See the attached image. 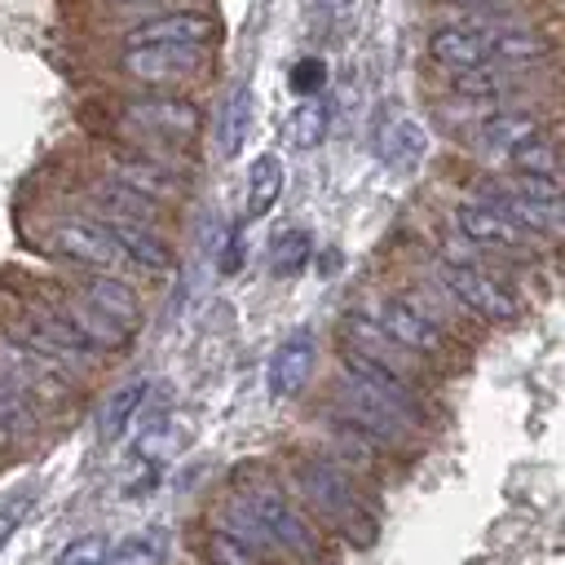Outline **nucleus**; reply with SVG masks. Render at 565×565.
I'll return each instance as SVG.
<instances>
[{
	"mask_svg": "<svg viewBox=\"0 0 565 565\" xmlns=\"http://www.w3.org/2000/svg\"><path fill=\"white\" fill-rule=\"evenodd\" d=\"M287 477H291L296 499L313 512L318 525H327L331 534H340L353 547H371L375 543L380 512L371 508V499L353 481V468H344L331 455H296Z\"/></svg>",
	"mask_w": 565,
	"mask_h": 565,
	"instance_id": "f257e3e1",
	"label": "nucleus"
},
{
	"mask_svg": "<svg viewBox=\"0 0 565 565\" xmlns=\"http://www.w3.org/2000/svg\"><path fill=\"white\" fill-rule=\"evenodd\" d=\"M230 494H238L247 503V512L274 534V543L282 547L287 561H296V565H322L327 561L322 530H318L313 512L296 499V490H287L269 472H243Z\"/></svg>",
	"mask_w": 565,
	"mask_h": 565,
	"instance_id": "f03ea898",
	"label": "nucleus"
},
{
	"mask_svg": "<svg viewBox=\"0 0 565 565\" xmlns=\"http://www.w3.org/2000/svg\"><path fill=\"white\" fill-rule=\"evenodd\" d=\"M119 124L137 137V146H190L203 128V110L177 93H146L119 106Z\"/></svg>",
	"mask_w": 565,
	"mask_h": 565,
	"instance_id": "7ed1b4c3",
	"label": "nucleus"
},
{
	"mask_svg": "<svg viewBox=\"0 0 565 565\" xmlns=\"http://www.w3.org/2000/svg\"><path fill=\"white\" fill-rule=\"evenodd\" d=\"M437 287L463 309V313H472V318H481V322H512L516 313H521V300H516V291L508 287V282H499L490 269H481V265H472V260H441L437 265Z\"/></svg>",
	"mask_w": 565,
	"mask_h": 565,
	"instance_id": "20e7f679",
	"label": "nucleus"
},
{
	"mask_svg": "<svg viewBox=\"0 0 565 565\" xmlns=\"http://www.w3.org/2000/svg\"><path fill=\"white\" fill-rule=\"evenodd\" d=\"M371 318H375L406 353H415V358L441 362V358L455 353L446 322H441L419 296H380V300L371 305Z\"/></svg>",
	"mask_w": 565,
	"mask_h": 565,
	"instance_id": "39448f33",
	"label": "nucleus"
},
{
	"mask_svg": "<svg viewBox=\"0 0 565 565\" xmlns=\"http://www.w3.org/2000/svg\"><path fill=\"white\" fill-rule=\"evenodd\" d=\"M44 247H49L57 260L79 265V269L119 274L124 265H132V260L124 256V247L115 243V234H110L97 216H57V221H49Z\"/></svg>",
	"mask_w": 565,
	"mask_h": 565,
	"instance_id": "423d86ee",
	"label": "nucleus"
},
{
	"mask_svg": "<svg viewBox=\"0 0 565 565\" xmlns=\"http://www.w3.org/2000/svg\"><path fill=\"white\" fill-rule=\"evenodd\" d=\"M207 62V44H141V49H119V75L141 84V88H177L190 75H199Z\"/></svg>",
	"mask_w": 565,
	"mask_h": 565,
	"instance_id": "0eeeda50",
	"label": "nucleus"
},
{
	"mask_svg": "<svg viewBox=\"0 0 565 565\" xmlns=\"http://www.w3.org/2000/svg\"><path fill=\"white\" fill-rule=\"evenodd\" d=\"M0 371H4L22 393H31V397L44 402V406H57V402L71 393V384L79 380V375H71L66 366H57L53 358H44L40 349L22 344V340L9 335V331H0Z\"/></svg>",
	"mask_w": 565,
	"mask_h": 565,
	"instance_id": "6e6552de",
	"label": "nucleus"
},
{
	"mask_svg": "<svg viewBox=\"0 0 565 565\" xmlns=\"http://www.w3.org/2000/svg\"><path fill=\"white\" fill-rule=\"evenodd\" d=\"M106 172L124 185H132L137 194L154 199V203H177L185 194V177L177 168L172 154H154V150H128V154H110Z\"/></svg>",
	"mask_w": 565,
	"mask_h": 565,
	"instance_id": "1a4fd4ad",
	"label": "nucleus"
},
{
	"mask_svg": "<svg viewBox=\"0 0 565 565\" xmlns=\"http://www.w3.org/2000/svg\"><path fill=\"white\" fill-rule=\"evenodd\" d=\"M455 230L477 243V247H490V252H530L534 247V234H525L516 221H508L499 207H490L486 199H463L455 203Z\"/></svg>",
	"mask_w": 565,
	"mask_h": 565,
	"instance_id": "9d476101",
	"label": "nucleus"
},
{
	"mask_svg": "<svg viewBox=\"0 0 565 565\" xmlns=\"http://www.w3.org/2000/svg\"><path fill=\"white\" fill-rule=\"evenodd\" d=\"M313 362H318V340L313 331H291L278 340V349L269 353V366H265V384H269V397H296L309 375H313Z\"/></svg>",
	"mask_w": 565,
	"mask_h": 565,
	"instance_id": "9b49d317",
	"label": "nucleus"
},
{
	"mask_svg": "<svg viewBox=\"0 0 565 565\" xmlns=\"http://www.w3.org/2000/svg\"><path fill=\"white\" fill-rule=\"evenodd\" d=\"M216 35V22L207 13H190V9H177V13H154L137 26L124 31V49H141V44H212Z\"/></svg>",
	"mask_w": 565,
	"mask_h": 565,
	"instance_id": "f8f14e48",
	"label": "nucleus"
},
{
	"mask_svg": "<svg viewBox=\"0 0 565 565\" xmlns=\"http://www.w3.org/2000/svg\"><path fill=\"white\" fill-rule=\"evenodd\" d=\"M428 57L437 66H446L450 75L459 71H477V66H494V53H490V40L481 26L472 22H450V26H437L428 35Z\"/></svg>",
	"mask_w": 565,
	"mask_h": 565,
	"instance_id": "ddd939ff",
	"label": "nucleus"
},
{
	"mask_svg": "<svg viewBox=\"0 0 565 565\" xmlns=\"http://www.w3.org/2000/svg\"><path fill=\"white\" fill-rule=\"evenodd\" d=\"M97 221L115 234V243L124 247V256H128L137 269H146V274H163V269H172V247H168V238H163L154 225H146V221H128V216H102V212H97Z\"/></svg>",
	"mask_w": 565,
	"mask_h": 565,
	"instance_id": "4468645a",
	"label": "nucleus"
},
{
	"mask_svg": "<svg viewBox=\"0 0 565 565\" xmlns=\"http://www.w3.org/2000/svg\"><path fill=\"white\" fill-rule=\"evenodd\" d=\"M79 296L84 300H93L102 313H110L115 322H124L128 331H137L141 327V318H146V309H141V296L132 291V282L128 278H119V274H106V269H88V278L79 282Z\"/></svg>",
	"mask_w": 565,
	"mask_h": 565,
	"instance_id": "2eb2a0df",
	"label": "nucleus"
},
{
	"mask_svg": "<svg viewBox=\"0 0 565 565\" xmlns=\"http://www.w3.org/2000/svg\"><path fill=\"white\" fill-rule=\"evenodd\" d=\"M534 132H539V119H534V115L494 110L490 119H481V124L472 128V150L486 154V159H512V150L525 146Z\"/></svg>",
	"mask_w": 565,
	"mask_h": 565,
	"instance_id": "dca6fc26",
	"label": "nucleus"
},
{
	"mask_svg": "<svg viewBox=\"0 0 565 565\" xmlns=\"http://www.w3.org/2000/svg\"><path fill=\"white\" fill-rule=\"evenodd\" d=\"M57 300V309L75 322V331L93 344V349H102V353H115V349H124L128 340H132V331L124 327V322H115L110 313H102L93 300H84L79 291H71V296H53Z\"/></svg>",
	"mask_w": 565,
	"mask_h": 565,
	"instance_id": "f3484780",
	"label": "nucleus"
},
{
	"mask_svg": "<svg viewBox=\"0 0 565 565\" xmlns=\"http://www.w3.org/2000/svg\"><path fill=\"white\" fill-rule=\"evenodd\" d=\"M88 199H93V207H97L102 216H128V221H146V225H154V216H159V207H163V203L137 194L132 185L115 181L110 172L88 185Z\"/></svg>",
	"mask_w": 565,
	"mask_h": 565,
	"instance_id": "a211bd4d",
	"label": "nucleus"
},
{
	"mask_svg": "<svg viewBox=\"0 0 565 565\" xmlns=\"http://www.w3.org/2000/svg\"><path fill=\"white\" fill-rule=\"evenodd\" d=\"M375 146H380V159H384L388 168L406 172V168H415V163L424 159V150H428V132H424L411 115H393V119L380 128Z\"/></svg>",
	"mask_w": 565,
	"mask_h": 565,
	"instance_id": "6ab92c4d",
	"label": "nucleus"
},
{
	"mask_svg": "<svg viewBox=\"0 0 565 565\" xmlns=\"http://www.w3.org/2000/svg\"><path fill=\"white\" fill-rule=\"evenodd\" d=\"M282 185H287V168H282V159L278 154H256L252 159V168H247V199H243V212H247V221H256V216H265L278 199H282Z\"/></svg>",
	"mask_w": 565,
	"mask_h": 565,
	"instance_id": "aec40b11",
	"label": "nucleus"
},
{
	"mask_svg": "<svg viewBox=\"0 0 565 565\" xmlns=\"http://www.w3.org/2000/svg\"><path fill=\"white\" fill-rule=\"evenodd\" d=\"M486 40H490V53L494 62H539L547 57V40L539 31H525V26H508V22H481Z\"/></svg>",
	"mask_w": 565,
	"mask_h": 565,
	"instance_id": "412c9836",
	"label": "nucleus"
},
{
	"mask_svg": "<svg viewBox=\"0 0 565 565\" xmlns=\"http://www.w3.org/2000/svg\"><path fill=\"white\" fill-rule=\"evenodd\" d=\"M146 397H150V380H128V384H119V388L106 397V406H102V419H97V428H102V441H119V437L128 433V424L141 415Z\"/></svg>",
	"mask_w": 565,
	"mask_h": 565,
	"instance_id": "4be33fe9",
	"label": "nucleus"
},
{
	"mask_svg": "<svg viewBox=\"0 0 565 565\" xmlns=\"http://www.w3.org/2000/svg\"><path fill=\"white\" fill-rule=\"evenodd\" d=\"M247 132H252V88L238 84V88L221 102V115H216V150H221L225 159H234V154L243 150Z\"/></svg>",
	"mask_w": 565,
	"mask_h": 565,
	"instance_id": "5701e85b",
	"label": "nucleus"
},
{
	"mask_svg": "<svg viewBox=\"0 0 565 565\" xmlns=\"http://www.w3.org/2000/svg\"><path fill=\"white\" fill-rule=\"evenodd\" d=\"M168 547H172L168 525H141V530L124 534L110 547V561L106 565H163L168 561Z\"/></svg>",
	"mask_w": 565,
	"mask_h": 565,
	"instance_id": "b1692460",
	"label": "nucleus"
},
{
	"mask_svg": "<svg viewBox=\"0 0 565 565\" xmlns=\"http://www.w3.org/2000/svg\"><path fill=\"white\" fill-rule=\"evenodd\" d=\"M35 406H40V402H35L31 393H22V388L0 371V428L9 433L13 446H22L26 437H35V428H40Z\"/></svg>",
	"mask_w": 565,
	"mask_h": 565,
	"instance_id": "393cba45",
	"label": "nucleus"
},
{
	"mask_svg": "<svg viewBox=\"0 0 565 565\" xmlns=\"http://www.w3.org/2000/svg\"><path fill=\"white\" fill-rule=\"evenodd\" d=\"M203 565H274V561H265L256 547H247L243 539H234L212 521L203 534Z\"/></svg>",
	"mask_w": 565,
	"mask_h": 565,
	"instance_id": "a878e982",
	"label": "nucleus"
},
{
	"mask_svg": "<svg viewBox=\"0 0 565 565\" xmlns=\"http://www.w3.org/2000/svg\"><path fill=\"white\" fill-rule=\"evenodd\" d=\"M327 124H331L327 102L305 97V102L296 106V115L287 119V137H291V146H296V150H313V146L327 137Z\"/></svg>",
	"mask_w": 565,
	"mask_h": 565,
	"instance_id": "bb28decb",
	"label": "nucleus"
},
{
	"mask_svg": "<svg viewBox=\"0 0 565 565\" xmlns=\"http://www.w3.org/2000/svg\"><path fill=\"white\" fill-rule=\"evenodd\" d=\"M309 234L305 230H282L274 243H269V269L278 274V278H291V274H300L305 269V260H309Z\"/></svg>",
	"mask_w": 565,
	"mask_h": 565,
	"instance_id": "cd10ccee",
	"label": "nucleus"
},
{
	"mask_svg": "<svg viewBox=\"0 0 565 565\" xmlns=\"http://www.w3.org/2000/svg\"><path fill=\"white\" fill-rule=\"evenodd\" d=\"M512 168L516 172H561V154L552 141H543V132H534L525 146L512 150Z\"/></svg>",
	"mask_w": 565,
	"mask_h": 565,
	"instance_id": "c85d7f7f",
	"label": "nucleus"
},
{
	"mask_svg": "<svg viewBox=\"0 0 565 565\" xmlns=\"http://www.w3.org/2000/svg\"><path fill=\"white\" fill-rule=\"evenodd\" d=\"M106 561H110L106 534H79V539H71V543L57 552L53 565H106Z\"/></svg>",
	"mask_w": 565,
	"mask_h": 565,
	"instance_id": "c756f323",
	"label": "nucleus"
},
{
	"mask_svg": "<svg viewBox=\"0 0 565 565\" xmlns=\"http://www.w3.org/2000/svg\"><path fill=\"white\" fill-rule=\"evenodd\" d=\"M31 503H35V490H31V486H18L13 494H4V499H0V547H4V543L13 539V530L26 521Z\"/></svg>",
	"mask_w": 565,
	"mask_h": 565,
	"instance_id": "7c9ffc66",
	"label": "nucleus"
},
{
	"mask_svg": "<svg viewBox=\"0 0 565 565\" xmlns=\"http://www.w3.org/2000/svg\"><path fill=\"white\" fill-rule=\"evenodd\" d=\"M322 84H327V62H322V57H300V62L291 66V88H296L300 97H318Z\"/></svg>",
	"mask_w": 565,
	"mask_h": 565,
	"instance_id": "2f4dec72",
	"label": "nucleus"
},
{
	"mask_svg": "<svg viewBox=\"0 0 565 565\" xmlns=\"http://www.w3.org/2000/svg\"><path fill=\"white\" fill-rule=\"evenodd\" d=\"M318 4H322L327 13H349V9L358 4V0H318Z\"/></svg>",
	"mask_w": 565,
	"mask_h": 565,
	"instance_id": "473e14b6",
	"label": "nucleus"
},
{
	"mask_svg": "<svg viewBox=\"0 0 565 565\" xmlns=\"http://www.w3.org/2000/svg\"><path fill=\"white\" fill-rule=\"evenodd\" d=\"M561 216H565V203H561Z\"/></svg>",
	"mask_w": 565,
	"mask_h": 565,
	"instance_id": "72a5a7b5",
	"label": "nucleus"
},
{
	"mask_svg": "<svg viewBox=\"0 0 565 565\" xmlns=\"http://www.w3.org/2000/svg\"><path fill=\"white\" fill-rule=\"evenodd\" d=\"M561 172H565V163H561Z\"/></svg>",
	"mask_w": 565,
	"mask_h": 565,
	"instance_id": "f704fd0d",
	"label": "nucleus"
}]
</instances>
